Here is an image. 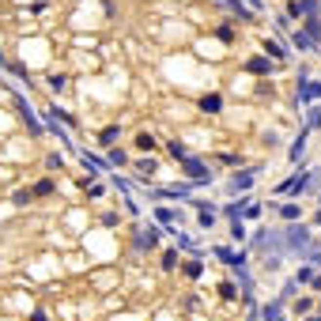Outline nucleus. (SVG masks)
Segmentation results:
<instances>
[{
  "label": "nucleus",
  "mask_w": 321,
  "mask_h": 321,
  "mask_svg": "<svg viewBox=\"0 0 321 321\" xmlns=\"http://www.w3.org/2000/svg\"><path fill=\"white\" fill-rule=\"evenodd\" d=\"M295 8H299V19H310V15H321V4H318V0H295Z\"/></svg>",
  "instance_id": "6e6552de"
},
{
  "label": "nucleus",
  "mask_w": 321,
  "mask_h": 321,
  "mask_svg": "<svg viewBox=\"0 0 321 321\" xmlns=\"http://www.w3.org/2000/svg\"><path fill=\"white\" fill-rule=\"evenodd\" d=\"M321 125V106H314V110H310V129H318Z\"/></svg>",
  "instance_id": "bb28decb"
},
{
  "label": "nucleus",
  "mask_w": 321,
  "mask_h": 321,
  "mask_svg": "<svg viewBox=\"0 0 321 321\" xmlns=\"http://www.w3.org/2000/svg\"><path fill=\"white\" fill-rule=\"evenodd\" d=\"M155 242H159V234H155V231L140 234V246H147V249H151V246H155Z\"/></svg>",
  "instance_id": "412c9836"
},
{
  "label": "nucleus",
  "mask_w": 321,
  "mask_h": 321,
  "mask_svg": "<svg viewBox=\"0 0 321 321\" xmlns=\"http://www.w3.org/2000/svg\"><path fill=\"white\" fill-rule=\"evenodd\" d=\"M253 185V174H234L231 178V189H249Z\"/></svg>",
  "instance_id": "4468645a"
},
{
  "label": "nucleus",
  "mask_w": 321,
  "mask_h": 321,
  "mask_svg": "<svg viewBox=\"0 0 321 321\" xmlns=\"http://www.w3.org/2000/svg\"><path fill=\"white\" fill-rule=\"evenodd\" d=\"M30 321H45V314H42V310H34V314H30Z\"/></svg>",
  "instance_id": "c756f323"
},
{
  "label": "nucleus",
  "mask_w": 321,
  "mask_h": 321,
  "mask_svg": "<svg viewBox=\"0 0 321 321\" xmlns=\"http://www.w3.org/2000/svg\"><path fill=\"white\" fill-rule=\"evenodd\" d=\"M310 181H314V174H302V178H291V181H283V185H280V193H302L310 185Z\"/></svg>",
  "instance_id": "0eeeda50"
},
{
  "label": "nucleus",
  "mask_w": 321,
  "mask_h": 321,
  "mask_svg": "<svg viewBox=\"0 0 321 321\" xmlns=\"http://www.w3.org/2000/svg\"><path fill=\"white\" fill-rule=\"evenodd\" d=\"M49 91H64V76H49Z\"/></svg>",
  "instance_id": "a878e982"
},
{
  "label": "nucleus",
  "mask_w": 321,
  "mask_h": 321,
  "mask_svg": "<svg viewBox=\"0 0 321 321\" xmlns=\"http://www.w3.org/2000/svg\"><path fill=\"white\" fill-rule=\"evenodd\" d=\"M155 219H159V223H174V212H170V208H159V212H155Z\"/></svg>",
  "instance_id": "b1692460"
},
{
  "label": "nucleus",
  "mask_w": 321,
  "mask_h": 321,
  "mask_svg": "<svg viewBox=\"0 0 321 321\" xmlns=\"http://www.w3.org/2000/svg\"><path fill=\"white\" fill-rule=\"evenodd\" d=\"M170 155H174V159H189V147L178 144V140H170Z\"/></svg>",
  "instance_id": "dca6fc26"
},
{
  "label": "nucleus",
  "mask_w": 321,
  "mask_h": 321,
  "mask_svg": "<svg viewBox=\"0 0 321 321\" xmlns=\"http://www.w3.org/2000/svg\"><path fill=\"white\" fill-rule=\"evenodd\" d=\"M291 42H295V49H299V53H310V49H314V42H310V38H306L299 27L291 30Z\"/></svg>",
  "instance_id": "9b49d317"
},
{
  "label": "nucleus",
  "mask_w": 321,
  "mask_h": 321,
  "mask_svg": "<svg viewBox=\"0 0 321 321\" xmlns=\"http://www.w3.org/2000/svg\"><path fill=\"white\" fill-rule=\"evenodd\" d=\"M201 110H204V114H219V110H223V95H204V99H201Z\"/></svg>",
  "instance_id": "1a4fd4ad"
},
{
  "label": "nucleus",
  "mask_w": 321,
  "mask_h": 321,
  "mask_svg": "<svg viewBox=\"0 0 321 321\" xmlns=\"http://www.w3.org/2000/svg\"><path fill=\"white\" fill-rule=\"evenodd\" d=\"M264 321H287V318H283V302H280V299L264 306Z\"/></svg>",
  "instance_id": "f8f14e48"
},
{
  "label": "nucleus",
  "mask_w": 321,
  "mask_h": 321,
  "mask_svg": "<svg viewBox=\"0 0 321 321\" xmlns=\"http://www.w3.org/2000/svg\"><path fill=\"white\" fill-rule=\"evenodd\" d=\"M30 197H34V193H30V189H19V193H15V197H12V201H15V204H27Z\"/></svg>",
  "instance_id": "393cba45"
},
{
  "label": "nucleus",
  "mask_w": 321,
  "mask_h": 321,
  "mask_svg": "<svg viewBox=\"0 0 321 321\" xmlns=\"http://www.w3.org/2000/svg\"><path fill=\"white\" fill-rule=\"evenodd\" d=\"M174 264H178V253H174V249H166V253H162V268H174Z\"/></svg>",
  "instance_id": "5701e85b"
},
{
  "label": "nucleus",
  "mask_w": 321,
  "mask_h": 321,
  "mask_svg": "<svg viewBox=\"0 0 321 321\" xmlns=\"http://www.w3.org/2000/svg\"><path fill=\"white\" fill-rule=\"evenodd\" d=\"M185 174H189L193 181H204V178H212V174H208V166H204L201 159H185Z\"/></svg>",
  "instance_id": "423d86ee"
},
{
  "label": "nucleus",
  "mask_w": 321,
  "mask_h": 321,
  "mask_svg": "<svg viewBox=\"0 0 321 321\" xmlns=\"http://www.w3.org/2000/svg\"><path fill=\"white\" fill-rule=\"evenodd\" d=\"M283 246H287V249H306L310 246V234L299 231V227H287V231H283Z\"/></svg>",
  "instance_id": "f257e3e1"
},
{
  "label": "nucleus",
  "mask_w": 321,
  "mask_h": 321,
  "mask_svg": "<svg viewBox=\"0 0 321 321\" xmlns=\"http://www.w3.org/2000/svg\"><path fill=\"white\" fill-rule=\"evenodd\" d=\"M280 216H283V219H299V204H283V208H280Z\"/></svg>",
  "instance_id": "aec40b11"
},
{
  "label": "nucleus",
  "mask_w": 321,
  "mask_h": 321,
  "mask_svg": "<svg viewBox=\"0 0 321 321\" xmlns=\"http://www.w3.org/2000/svg\"><path fill=\"white\" fill-rule=\"evenodd\" d=\"M314 223H318V227H321V212H318V219H314Z\"/></svg>",
  "instance_id": "7c9ffc66"
},
{
  "label": "nucleus",
  "mask_w": 321,
  "mask_h": 321,
  "mask_svg": "<svg viewBox=\"0 0 321 321\" xmlns=\"http://www.w3.org/2000/svg\"><path fill=\"white\" fill-rule=\"evenodd\" d=\"M246 72H253V76H268V57H249V60H246Z\"/></svg>",
  "instance_id": "9d476101"
},
{
  "label": "nucleus",
  "mask_w": 321,
  "mask_h": 321,
  "mask_svg": "<svg viewBox=\"0 0 321 321\" xmlns=\"http://www.w3.org/2000/svg\"><path fill=\"white\" fill-rule=\"evenodd\" d=\"M231 234H234V238H238V242L246 238V227H242V219H234V223H231Z\"/></svg>",
  "instance_id": "4be33fe9"
},
{
  "label": "nucleus",
  "mask_w": 321,
  "mask_h": 321,
  "mask_svg": "<svg viewBox=\"0 0 321 321\" xmlns=\"http://www.w3.org/2000/svg\"><path fill=\"white\" fill-rule=\"evenodd\" d=\"M219 295H223V299H238L242 291H238V287H234L231 280H227V283H219Z\"/></svg>",
  "instance_id": "f3484780"
},
{
  "label": "nucleus",
  "mask_w": 321,
  "mask_h": 321,
  "mask_svg": "<svg viewBox=\"0 0 321 321\" xmlns=\"http://www.w3.org/2000/svg\"><path fill=\"white\" fill-rule=\"evenodd\" d=\"M201 272H204V264H201V261H185V276H193V280H197Z\"/></svg>",
  "instance_id": "6ab92c4d"
},
{
  "label": "nucleus",
  "mask_w": 321,
  "mask_h": 321,
  "mask_svg": "<svg viewBox=\"0 0 321 321\" xmlns=\"http://www.w3.org/2000/svg\"><path fill=\"white\" fill-rule=\"evenodd\" d=\"M117 140H121V132H117V129H106L102 132V147H114Z\"/></svg>",
  "instance_id": "a211bd4d"
},
{
  "label": "nucleus",
  "mask_w": 321,
  "mask_h": 321,
  "mask_svg": "<svg viewBox=\"0 0 321 321\" xmlns=\"http://www.w3.org/2000/svg\"><path fill=\"white\" fill-rule=\"evenodd\" d=\"M125 159H129V155H125L121 147H114V151H110V162H125Z\"/></svg>",
  "instance_id": "c85d7f7f"
},
{
  "label": "nucleus",
  "mask_w": 321,
  "mask_h": 321,
  "mask_svg": "<svg viewBox=\"0 0 321 321\" xmlns=\"http://www.w3.org/2000/svg\"><path fill=\"white\" fill-rule=\"evenodd\" d=\"M314 99H321V80H302L299 83V102H314Z\"/></svg>",
  "instance_id": "7ed1b4c3"
},
{
  "label": "nucleus",
  "mask_w": 321,
  "mask_h": 321,
  "mask_svg": "<svg viewBox=\"0 0 321 321\" xmlns=\"http://www.w3.org/2000/svg\"><path fill=\"white\" fill-rule=\"evenodd\" d=\"M216 4H219V8H227L234 19H242V23H253V12H249L242 0H216Z\"/></svg>",
  "instance_id": "f03ea898"
},
{
  "label": "nucleus",
  "mask_w": 321,
  "mask_h": 321,
  "mask_svg": "<svg viewBox=\"0 0 321 321\" xmlns=\"http://www.w3.org/2000/svg\"><path fill=\"white\" fill-rule=\"evenodd\" d=\"M136 147H140V151H155V136H151V132H140V136H136Z\"/></svg>",
  "instance_id": "ddd939ff"
},
{
  "label": "nucleus",
  "mask_w": 321,
  "mask_h": 321,
  "mask_svg": "<svg viewBox=\"0 0 321 321\" xmlns=\"http://www.w3.org/2000/svg\"><path fill=\"white\" fill-rule=\"evenodd\" d=\"M30 193H34V197H49V193H53V181H49V178H42V181H38Z\"/></svg>",
  "instance_id": "2eb2a0df"
},
{
  "label": "nucleus",
  "mask_w": 321,
  "mask_h": 321,
  "mask_svg": "<svg viewBox=\"0 0 321 321\" xmlns=\"http://www.w3.org/2000/svg\"><path fill=\"white\" fill-rule=\"evenodd\" d=\"M310 321H321V314H314V318H310Z\"/></svg>",
  "instance_id": "2f4dec72"
},
{
  "label": "nucleus",
  "mask_w": 321,
  "mask_h": 321,
  "mask_svg": "<svg viewBox=\"0 0 321 321\" xmlns=\"http://www.w3.org/2000/svg\"><path fill=\"white\" fill-rule=\"evenodd\" d=\"M261 49H264V57H272V60H287V49H283L276 38H264Z\"/></svg>",
  "instance_id": "39448f33"
},
{
  "label": "nucleus",
  "mask_w": 321,
  "mask_h": 321,
  "mask_svg": "<svg viewBox=\"0 0 321 321\" xmlns=\"http://www.w3.org/2000/svg\"><path fill=\"white\" fill-rule=\"evenodd\" d=\"M302 151H306V140H299V144H291V159H299Z\"/></svg>",
  "instance_id": "cd10ccee"
},
{
  "label": "nucleus",
  "mask_w": 321,
  "mask_h": 321,
  "mask_svg": "<svg viewBox=\"0 0 321 321\" xmlns=\"http://www.w3.org/2000/svg\"><path fill=\"white\" fill-rule=\"evenodd\" d=\"M302 34H306L314 45L321 42V15H310V19H302Z\"/></svg>",
  "instance_id": "20e7f679"
}]
</instances>
